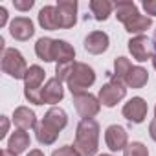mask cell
I'll list each match as a JSON object with an SVG mask.
<instances>
[{
  "label": "cell",
  "instance_id": "28",
  "mask_svg": "<svg viewBox=\"0 0 156 156\" xmlns=\"http://www.w3.org/2000/svg\"><path fill=\"white\" fill-rule=\"evenodd\" d=\"M51 156H81V154L77 152V149L73 145H62V147L55 149L51 152Z\"/></svg>",
  "mask_w": 156,
  "mask_h": 156
},
{
  "label": "cell",
  "instance_id": "9",
  "mask_svg": "<svg viewBox=\"0 0 156 156\" xmlns=\"http://www.w3.org/2000/svg\"><path fill=\"white\" fill-rule=\"evenodd\" d=\"M62 98H64V88H62V83L57 79V77L48 79L46 85L41 88L42 105H57L59 101H62Z\"/></svg>",
  "mask_w": 156,
  "mask_h": 156
},
{
  "label": "cell",
  "instance_id": "36",
  "mask_svg": "<svg viewBox=\"0 0 156 156\" xmlns=\"http://www.w3.org/2000/svg\"><path fill=\"white\" fill-rule=\"evenodd\" d=\"M0 156H17V154H13L9 149H2V152H0Z\"/></svg>",
  "mask_w": 156,
  "mask_h": 156
},
{
  "label": "cell",
  "instance_id": "32",
  "mask_svg": "<svg viewBox=\"0 0 156 156\" xmlns=\"http://www.w3.org/2000/svg\"><path fill=\"white\" fill-rule=\"evenodd\" d=\"M6 24H8V9L0 6V28H4Z\"/></svg>",
  "mask_w": 156,
  "mask_h": 156
},
{
  "label": "cell",
  "instance_id": "17",
  "mask_svg": "<svg viewBox=\"0 0 156 156\" xmlns=\"http://www.w3.org/2000/svg\"><path fill=\"white\" fill-rule=\"evenodd\" d=\"M30 143H31V138H30V134L26 132V130H20V129H17L11 136H9V140H8V149L13 152V154H22L28 147H30Z\"/></svg>",
  "mask_w": 156,
  "mask_h": 156
},
{
  "label": "cell",
  "instance_id": "39",
  "mask_svg": "<svg viewBox=\"0 0 156 156\" xmlns=\"http://www.w3.org/2000/svg\"><path fill=\"white\" fill-rule=\"evenodd\" d=\"M154 116H156V107H154Z\"/></svg>",
  "mask_w": 156,
  "mask_h": 156
},
{
  "label": "cell",
  "instance_id": "24",
  "mask_svg": "<svg viewBox=\"0 0 156 156\" xmlns=\"http://www.w3.org/2000/svg\"><path fill=\"white\" fill-rule=\"evenodd\" d=\"M35 132H37V141H39L41 145H51V143H55V140L59 138V130L53 129V127H50L46 121H41V123L37 125Z\"/></svg>",
  "mask_w": 156,
  "mask_h": 156
},
{
  "label": "cell",
  "instance_id": "14",
  "mask_svg": "<svg viewBox=\"0 0 156 156\" xmlns=\"http://www.w3.org/2000/svg\"><path fill=\"white\" fill-rule=\"evenodd\" d=\"M13 123L20 130L37 129V116L30 107H17L15 112H13Z\"/></svg>",
  "mask_w": 156,
  "mask_h": 156
},
{
  "label": "cell",
  "instance_id": "26",
  "mask_svg": "<svg viewBox=\"0 0 156 156\" xmlns=\"http://www.w3.org/2000/svg\"><path fill=\"white\" fill-rule=\"evenodd\" d=\"M123 156H149V149L141 141H130L125 147Z\"/></svg>",
  "mask_w": 156,
  "mask_h": 156
},
{
  "label": "cell",
  "instance_id": "4",
  "mask_svg": "<svg viewBox=\"0 0 156 156\" xmlns=\"http://www.w3.org/2000/svg\"><path fill=\"white\" fill-rule=\"evenodd\" d=\"M125 96H127L125 83H121V81H118V79H114V77H112L107 85H103V87L99 88L98 99H99V103H101L103 107L112 108V107H116Z\"/></svg>",
  "mask_w": 156,
  "mask_h": 156
},
{
  "label": "cell",
  "instance_id": "6",
  "mask_svg": "<svg viewBox=\"0 0 156 156\" xmlns=\"http://www.w3.org/2000/svg\"><path fill=\"white\" fill-rule=\"evenodd\" d=\"M147 112H149V107H147V101L143 98H132L121 108L123 118L129 119L130 123H143L147 118Z\"/></svg>",
  "mask_w": 156,
  "mask_h": 156
},
{
  "label": "cell",
  "instance_id": "15",
  "mask_svg": "<svg viewBox=\"0 0 156 156\" xmlns=\"http://www.w3.org/2000/svg\"><path fill=\"white\" fill-rule=\"evenodd\" d=\"M73 59H75L73 46L68 44L62 39H55V42H53V61L57 64H62V62H73Z\"/></svg>",
  "mask_w": 156,
  "mask_h": 156
},
{
  "label": "cell",
  "instance_id": "18",
  "mask_svg": "<svg viewBox=\"0 0 156 156\" xmlns=\"http://www.w3.org/2000/svg\"><path fill=\"white\" fill-rule=\"evenodd\" d=\"M42 121H46L50 127H53V129H57V130L61 132V130L68 125V116H66V112H64L61 107H51V108L44 114Z\"/></svg>",
  "mask_w": 156,
  "mask_h": 156
},
{
  "label": "cell",
  "instance_id": "29",
  "mask_svg": "<svg viewBox=\"0 0 156 156\" xmlns=\"http://www.w3.org/2000/svg\"><path fill=\"white\" fill-rule=\"evenodd\" d=\"M35 4V0H13V6L19 11H30Z\"/></svg>",
  "mask_w": 156,
  "mask_h": 156
},
{
  "label": "cell",
  "instance_id": "22",
  "mask_svg": "<svg viewBox=\"0 0 156 156\" xmlns=\"http://www.w3.org/2000/svg\"><path fill=\"white\" fill-rule=\"evenodd\" d=\"M112 9H114V4L108 2V0H90V11L94 19L99 22L107 20L112 15Z\"/></svg>",
  "mask_w": 156,
  "mask_h": 156
},
{
  "label": "cell",
  "instance_id": "33",
  "mask_svg": "<svg viewBox=\"0 0 156 156\" xmlns=\"http://www.w3.org/2000/svg\"><path fill=\"white\" fill-rule=\"evenodd\" d=\"M149 136H151V138L156 141V118H154V119L149 123Z\"/></svg>",
  "mask_w": 156,
  "mask_h": 156
},
{
  "label": "cell",
  "instance_id": "38",
  "mask_svg": "<svg viewBox=\"0 0 156 156\" xmlns=\"http://www.w3.org/2000/svg\"><path fill=\"white\" fill-rule=\"evenodd\" d=\"M99 156H112V154H99Z\"/></svg>",
  "mask_w": 156,
  "mask_h": 156
},
{
  "label": "cell",
  "instance_id": "16",
  "mask_svg": "<svg viewBox=\"0 0 156 156\" xmlns=\"http://www.w3.org/2000/svg\"><path fill=\"white\" fill-rule=\"evenodd\" d=\"M39 26L48 31L59 30V17H57V6H44L39 11Z\"/></svg>",
  "mask_w": 156,
  "mask_h": 156
},
{
  "label": "cell",
  "instance_id": "5",
  "mask_svg": "<svg viewBox=\"0 0 156 156\" xmlns=\"http://www.w3.org/2000/svg\"><path fill=\"white\" fill-rule=\"evenodd\" d=\"M73 107H75L77 114H79L83 119H94L99 114V110H101L99 99L94 94H90V92L75 94L73 96Z\"/></svg>",
  "mask_w": 156,
  "mask_h": 156
},
{
  "label": "cell",
  "instance_id": "31",
  "mask_svg": "<svg viewBox=\"0 0 156 156\" xmlns=\"http://www.w3.org/2000/svg\"><path fill=\"white\" fill-rule=\"evenodd\" d=\"M0 121H2V130H0V140H4L8 130H9V119L8 116H0Z\"/></svg>",
  "mask_w": 156,
  "mask_h": 156
},
{
  "label": "cell",
  "instance_id": "10",
  "mask_svg": "<svg viewBox=\"0 0 156 156\" xmlns=\"http://www.w3.org/2000/svg\"><path fill=\"white\" fill-rule=\"evenodd\" d=\"M9 33L17 41H22V42L30 41L35 35V28H33L31 19H28V17H15L9 22Z\"/></svg>",
  "mask_w": 156,
  "mask_h": 156
},
{
  "label": "cell",
  "instance_id": "25",
  "mask_svg": "<svg viewBox=\"0 0 156 156\" xmlns=\"http://www.w3.org/2000/svg\"><path fill=\"white\" fill-rule=\"evenodd\" d=\"M130 68H132V64H130V61L127 57H118L114 61V75L112 77H114V79H118V81H121V83H125Z\"/></svg>",
  "mask_w": 156,
  "mask_h": 156
},
{
  "label": "cell",
  "instance_id": "3",
  "mask_svg": "<svg viewBox=\"0 0 156 156\" xmlns=\"http://www.w3.org/2000/svg\"><path fill=\"white\" fill-rule=\"evenodd\" d=\"M2 72L8 73L13 79H24V75L28 72V64L24 55L17 50V48H6L2 53Z\"/></svg>",
  "mask_w": 156,
  "mask_h": 156
},
{
  "label": "cell",
  "instance_id": "27",
  "mask_svg": "<svg viewBox=\"0 0 156 156\" xmlns=\"http://www.w3.org/2000/svg\"><path fill=\"white\" fill-rule=\"evenodd\" d=\"M75 68V61L73 62H62V64H57L55 66V77L62 83V81H68L70 79V75Z\"/></svg>",
  "mask_w": 156,
  "mask_h": 156
},
{
  "label": "cell",
  "instance_id": "7",
  "mask_svg": "<svg viewBox=\"0 0 156 156\" xmlns=\"http://www.w3.org/2000/svg\"><path fill=\"white\" fill-rule=\"evenodd\" d=\"M77 0H59L57 2V17L59 26L62 30H70L77 22Z\"/></svg>",
  "mask_w": 156,
  "mask_h": 156
},
{
  "label": "cell",
  "instance_id": "35",
  "mask_svg": "<svg viewBox=\"0 0 156 156\" xmlns=\"http://www.w3.org/2000/svg\"><path fill=\"white\" fill-rule=\"evenodd\" d=\"M151 46H152V55L156 57V30H154V35H152V41H151Z\"/></svg>",
  "mask_w": 156,
  "mask_h": 156
},
{
  "label": "cell",
  "instance_id": "8",
  "mask_svg": "<svg viewBox=\"0 0 156 156\" xmlns=\"http://www.w3.org/2000/svg\"><path fill=\"white\" fill-rule=\"evenodd\" d=\"M105 143L112 152L125 151V147L129 145V134L121 125H110L105 130Z\"/></svg>",
  "mask_w": 156,
  "mask_h": 156
},
{
  "label": "cell",
  "instance_id": "20",
  "mask_svg": "<svg viewBox=\"0 0 156 156\" xmlns=\"http://www.w3.org/2000/svg\"><path fill=\"white\" fill-rule=\"evenodd\" d=\"M125 31H129V33H134V35H141L145 30H149L151 26H152V19L151 17H145V15H134L130 20H127L125 24Z\"/></svg>",
  "mask_w": 156,
  "mask_h": 156
},
{
  "label": "cell",
  "instance_id": "23",
  "mask_svg": "<svg viewBox=\"0 0 156 156\" xmlns=\"http://www.w3.org/2000/svg\"><path fill=\"white\" fill-rule=\"evenodd\" d=\"M53 42L55 39L50 37H41L35 44V53L41 61L44 62H53Z\"/></svg>",
  "mask_w": 156,
  "mask_h": 156
},
{
  "label": "cell",
  "instance_id": "1",
  "mask_svg": "<svg viewBox=\"0 0 156 156\" xmlns=\"http://www.w3.org/2000/svg\"><path fill=\"white\" fill-rule=\"evenodd\" d=\"M73 147L81 156H96L99 149V123L96 119H81L77 123Z\"/></svg>",
  "mask_w": 156,
  "mask_h": 156
},
{
  "label": "cell",
  "instance_id": "37",
  "mask_svg": "<svg viewBox=\"0 0 156 156\" xmlns=\"http://www.w3.org/2000/svg\"><path fill=\"white\" fill-rule=\"evenodd\" d=\"M151 61H152V66L156 68V57H154V55H152V59H151Z\"/></svg>",
  "mask_w": 156,
  "mask_h": 156
},
{
  "label": "cell",
  "instance_id": "19",
  "mask_svg": "<svg viewBox=\"0 0 156 156\" xmlns=\"http://www.w3.org/2000/svg\"><path fill=\"white\" fill-rule=\"evenodd\" d=\"M149 81V73L143 66H132L127 79H125V85L130 87V88H143Z\"/></svg>",
  "mask_w": 156,
  "mask_h": 156
},
{
  "label": "cell",
  "instance_id": "21",
  "mask_svg": "<svg viewBox=\"0 0 156 156\" xmlns=\"http://www.w3.org/2000/svg\"><path fill=\"white\" fill-rule=\"evenodd\" d=\"M114 11H116V19L119 22H123V24L127 20H130L134 15L140 13L138 11V6L134 2H130V0H121V2H116L114 4Z\"/></svg>",
  "mask_w": 156,
  "mask_h": 156
},
{
  "label": "cell",
  "instance_id": "11",
  "mask_svg": "<svg viewBox=\"0 0 156 156\" xmlns=\"http://www.w3.org/2000/svg\"><path fill=\"white\" fill-rule=\"evenodd\" d=\"M127 44H129L130 55H132L138 62H145V61L152 59V53H151V41H149L145 35H136V37H132Z\"/></svg>",
  "mask_w": 156,
  "mask_h": 156
},
{
  "label": "cell",
  "instance_id": "2",
  "mask_svg": "<svg viewBox=\"0 0 156 156\" xmlns=\"http://www.w3.org/2000/svg\"><path fill=\"white\" fill-rule=\"evenodd\" d=\"M94 83H96V72L87 62H75V68L70 75V79L66 81L72 96L87 92V88H90Z\"/></svg>",
  "mask_w": 156,
  "mask_h": 156
},
{
  "label": "cell",
  "instance_id": "34",
  "mask_svg": "<svg viewBox=\"0 0 156 156\" xmlns=\"http://www.w3.org/2000/svg\"><path fill=\"white\" fill-rule=\"evenodd\" d=\"M28 156H44V152H42L41 149H33V151L28 152Z\"/></svg>",
  "mask_w": 156,
  "mask_h": 156
},
{
  "label": "cell",
  "instance_id": "30",
  "mask_svg": "<svg viewBox=\"0 0 156 156\" xmlns=\"http://www.w3.org/2000/svg\"><path fill=\"white\" fill-rule=\"evenodd\" d=\"M141 8L145 9L147 15L156 17V0H143V2H141Z\"/></svg>",
  "mask_w": 156,
  "mask_h": 156
},
{
  "label": "cell",
  "instance_id": "13",
  "mask_svg": "<svg viewBox=\"0 0 156 156\" xmlns=\"http://www.w3.org/2000/svg\"><path fill=\"white\" fill-rule=\"evenodd\" d=\"M44 77H46V72L39 66V64H31L24 75V90L26 92H37L42 88V83H44Z\"/></svg>",
  "mask_w": 156,
  "mask_h": 156
},
{
  "label": "cell",
  "instance_id": "12",
  "mask_svg": "<svg viewBox=\"0 0 156 156\" xmlns=\"http://www.w3.org/2000/svg\"><path fill=\"white\" fill-rule=\"evenodd\" d=\"M108 44H110V39L105 31H92L87 35L85 39V50L92 55H101L108 50Z\"/></svg>",
  "mask_w": 156,
  "mask_h": 156
}]
</instances>
